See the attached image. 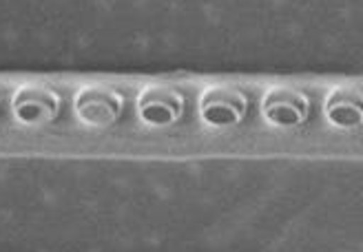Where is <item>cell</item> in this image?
<instances>
[{"instance_id":"1","label":"cell","mask_w":363,"mask_h":252,"mask_svg":"<svg viewBox=\"0 0 363 252\" xmlns=\"http://www.w3.org/2000/svg\"><path fill=\"white\" fill-rule=\"evenodd\" d=\"M328 120L341 129H359L363 126V91L359 88H337L325 104Z\"/></svg>"},{"instance_id":"2","label":"cell","mask_w":363,"mask_h":252,"mask_svg":"<svg viewBox=\"0 0 363 252\" xmlns=\"http://www.w3.org/2000/svg\"><path fill=\"white\" fill-rule=\"evenodd\" d=\"M266 118L279 126L299 124L306 115V100L290 88H277L266 100Z\"/></svg>"}]
</instances>
